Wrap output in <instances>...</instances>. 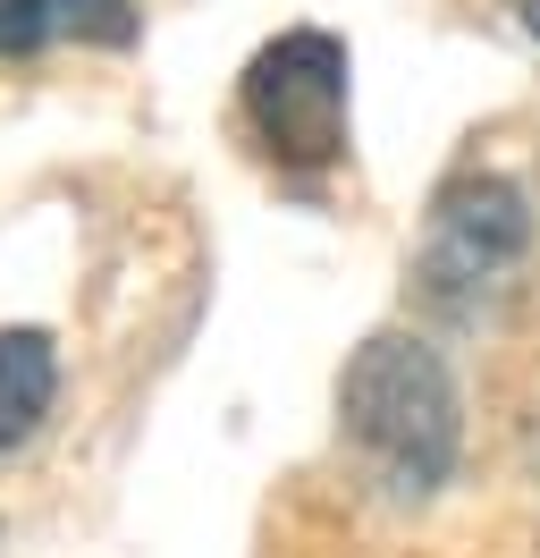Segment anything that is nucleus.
<instances>
[{"label":"nucleus","mask_w":540,"mask_h":558,"mask_svg":"<svg viewBox=\"0 0 540 558\" xmlns=\"http://www.w3.org/2000/svg\"><path fill=\"white\" fill-rule=\"evenodd\" d=\"M135 0H0V60L42 51H127Z\"/></svg>","instance_id":"4"},{"label":"nucleus","mask_w":540,"mask_h":558,"mask_svg":"<svg viewBox=\"0 0 540 558\" xmlns=\"http://www.w3.org/2000/svg\"><path fill=\"white\" fill-rule=\"evenodd\" d=\"M515 9H524V26H532V35H540V0H515Z\"/></svg>","instance_id":"6"},{"label":"nucleus","mask_w":540,"mask_h":558,"mask_svg":"<svg viewBox=\"0 0 540 558\" xmlns=\"http://www.w3.org/2000/svg\"><path fill=\"white\" fill-rule=\"evenodd\" d=\"M236 119L279 170H321L346 153V43L321 26L262 43L236 85Z\"/></svg>","instance_id":"2"},{"label":"nucleus","mask_w":540,"mask_h":558,"mask_svg":"<svg viewBox=\"0 0 540 558\" xmlns=\"http://www.w3.org/2000/svg\"><path fill=\"white\" fill-rule=\"evenodd\" d=\"M524 245H532L524 186L499 178V170H465V178L439 186L414 279H422V296L447 305V314H481V296H499V279L524 263Z\"/></svg>","instance_id":"3"},{"label":"nucleus","mask_w":540,"mask_h":558,"mask_svg":"<svg viewBox=\"0 0 540 558\" xmlns=\"http://www.w3.org/2000/svg\"><path fill=\"white\" fill-rule=\"evenodd\" d=\"M532 465H540V415H532Z\"/></svg>","instance_id":"7"},{"label":"nucleus","mask_w":540,"mask_h":558,"mask_svg":"<svg viewBox=\"0 0 540 558\" xmlns=\"http://www.w3.org/2000/svg\"><path fill=\"white\" fill-rule=\"evenodd\" d=\"M51 389H60V355L42 330H0V449L34 440V423L51 415Z\"/></svg>","instance_id":"5"},{"label":"nucleus","mask_w":540,"mask_h":558,"mask_svg":"<svg viewBox=\"0 0 540 558\" xmlns=\"http://www.w3.org/2000/svg\"><path fill=\"white\" fill-rule=\"evenodd\" d=\"M338 432L380 474V490L431 499L456 474V381L439 348H422L414 330L364 339L355 364L338 373Z\"/></svg>","instance_id":"1"}]
</instances>
